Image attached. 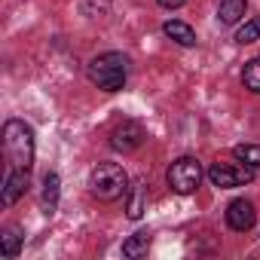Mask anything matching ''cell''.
Instances as JSON below:
<instances>
[{"label":"cell","instance_id":"cell-9","mask_svg":"<svg viewBox=\"0 0 260 260\" xmlns=\"http://www.w3.org/2000/svg\"><path fill=\"white\" fill-rule=\"evenodd\" d=\"M162 31H166V37H169V40H175L178 46H196V31H193L187 22L172 19V22H166V25H162Z\"/></svg>","mask_w":260,"mask_h":260},{"label":"cell","instance_id":"cell-13","mask_svg":"<svg viewBox=\"0 0 260 260\" xmlns=\"http://www.w3.org/2000/svg\"><path fill=\"white\" fill-rule=\"evenodd\" d=\"M19 251H22V236H19V230L7 226L4 236H0V254L7 260H13V257H19Z\"/></svg>","mask_w":260,"mask_h":260},{"label":"cell","instance_id":"cell-8","mask_svg":"<svg viewBox=\"0 0 260 260\" xmlns=\"http://www.w3.org/2000/svg\"><path fill=\"white\" fill-rule=\"evenodd\" d=\"M245 13H248V0H220V7H217V22L230 28V25L242 22Z\"/></svg>","mask_w":260,"mask_h":260},{"label":"cell","instance_id":"cell-14","mask_svg":"<svg viewBox=\"0 0 260 260\" xmlns=\"http://www.w3.org/2000/svg\"><path fill=\"white\" fill-rule=\"evenodd\" d=\"M242 83H245L248 92L260 95V55L251 58V61H245V68H242Z\"/></svg>","mask_w":260,"mask_h":260},{"label":"cell","instance_id":"cell-6","mask_svg":"<svg viewBox=\"0 0 260 260\" xmlns=\"http://www.w3.org/2000/svg\"><path fill=\"white\" fill-rule=\"evenodd\" d=\"M144 125L141 122H135V119H122L113 132H110V147L116 150V153H132V150H138L141 144H144Z\"/></svg>","mask_w":260,"mask_h":260},{"label":"cell","instance_id":"cell-15","mask_svg":"<svg viewBox=\"0 0 260 260\" xmlns=\"http://www.w3.org/2000/svg\"><path fill=\"white\" fill-rule=\"evenodd\" d=\"M233 156L251 169H260V144H239V147H233Z\"/></svg>","mask_w":260,"mask_h":260},{"label":"cell","instance_id":"cell-11","mask_svg":"<svg viewBox=\"0 0 260 260\" xmlns=\"http://www.w3.org/2000/svg\"><path fill=\"white\" fill-rule=\"evenodd\" d=\"M147 248H150V233H135V236H128L122 242V257H128V260L144 257Z\"/></svg>","mask_w":260,"mask_h":260},{"label":"cell","instance_id":"cell-10","mask_svg":"<svg viewBox=\"0 0 260 260\" xmlns=\"http://www.w3.org/2000/svg\"><path fill=\"white\" fill-rule=\"evenodd\" d=\"M58 175L55 172H49L46 178H43V193H40V202H43V211L46 214H52L55 211V205H58Z\"/></svg>","mask_w":260,"mask_h":260},{"label":"cell","instance_id":"cell-16","mask_svg":"<svg viewBox=\"0 0 260 260\" xmlns=\"http://www.w3.org/2000/svg\"><path fill=\"white\" fill-rule=\"evenodd\" d=\"M254 40H260V16H254V19H248L242 28H239V34H236V43H254Z\"/></svg>","mask_w":260,"mask_h":260},{"label":"cell","instance_id":"cell-4","mask_svg":"<svg viewBox=\"0 0 260 260\" xmlns=\"http://www.w3.org/2000/svg\"><path fill=\"white\" fill-rule=\"evenodd\" d=\"M202 175H205V172H202V162H199L196 156H178V159L169 166L166 181H169V187H172L178 196H190V193L199 190Z\"/></svg>","mask_w":260,"mask_h":260},{"label":"cell","instance_id":"cell-7","mask_svg":"<svg viewBox=\"0 0 260 260\" xmlns=\"http://www.w3.org/2000/svg\"><path fill=\"white\" fill-rule=\"evenodd\" d=\"M254 220H257V211H254V205H251L248 199H233V202L226 205V226H230V230L248 233V230L254 226Z\"/></svg>","mask_w":260,"mask_h":260},{"label":"cell","instance_id":"cell-2","mask_svg":"<svg viewBox=\"0 0 260 260\" xmlns=\"http://www.w3.org/2000/svg\"><path fill=\"white\" fill-rule=\"evenodd\" d=\"M89 80L104 92H119L128 77V58L122 52H101L86 64Z\"/></svg>","mask_w":260,"mask_h":260},{"label":"cell","instance_id":"cell-5","mask_svg":"<svg viewBox=\"0 0 260 260\" xmlns=\"http://www.w3.org/2000/svg\"><path fill=\"white\" fill-rule=\"evenodd\" d=\"M208 181L220 190H236L254 181V169L245 162H214L208 169Z\"/></svg>","mask_w":260,"mask_h":260},{"label":"cell","instance_id":"cell-17","mask_svg":"<svg viewBox=\"0 0 260 260\" xmlns=\"http://www.w3.org/2000/svg\"><path fill=\"white\" fill-rule=\"evenodd\" d=\"M156 4H159L162 10H181V7L187 4V0H156Z\"/></svg>","mask_w":260,"mask_h":260},{"label":"cell","instance_id":"cell-3","mask_svg":"<svg viewBox=\"0 0 260 260\" xmlns=\"http://www.w3.org/2000/svg\"><path fill=\"white\" fill-rule=\"evenodd\" d=\"M89 193L101 202H116L128 193V175L116 162H98L89 175Z\"/></svg>","mask_w":260,"mask_h":260},{"label":"cell","instance_id":"cell-1","mask_svg":"<svg viewBox=\"0 0 260 260\" xmlns=\"http://www.w3.org/2000/svg\"><path fill=\"white\" fill-rule=\"evenodd\" d=\"M4 153H7V178L0 187V202L7 208L16 205L28 184H31V166H34V128L25 119H7L4 122Z\"/></svg>","mask_w":260,"mask_h":260},{"label":"cell","instance_id":"cell-12","mask_svg":"<svg viewBox=\"0 0 260 260\" xmlns=\"http://www.w3.org/2000/svg\"><path fill=\"white\" fill-rule=\"evenodd\" d=\"M144 202H147V184L138 181V184L132 187V196H128V208H125L128 220H138V217L144 214Z\"/></svg>","mask_w":260,"mask_h":260}]
</instances>
